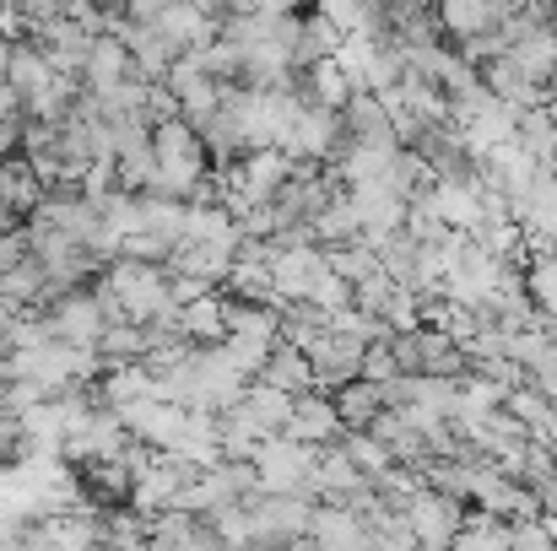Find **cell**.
<instances>
[{"instance_id": "6da1fadb", "label": "cell", "mask_w": 557, "mask_h": 551, "mask_svg": "<svg viewBox=\"0 0 557 551\" xmlns=\"http://www.w3.org/2000/svg\"><path fill=\"white\" fill-rule=\"evenodd\" d=\"M314 460H320V449H309V443H293V438H265V443L249 454L260 492H298V498H309ZM309 503H314V498H309Z\"/></svg>"}, {"instance_id": "7a4b0ae2", "label": "cell", "mask_w": 557, "mask_h": 551, "mask_svg": "<svg viewBox=\"0 0 557 551\" xmlns=\"http://www.w3.org/2000/svg\"><path fill=\"white\" fill-rule=\"evenodd\" d=\"M314 509H320V503H309V498H298V492H255V498H249L255 547L276 551V547H287L293 536H309Z\"/></svg>"}, {"instance_id": "3957f363", "label": "cell", "mask_w": 557, "mask_h": 551, "mask_svg": "<svg viewBox=\"0 0 557 551\" xmlns=\"http://www.w3.org/2000/svg\"><path fill=\"white\" fill-rule=\"evenodd\" d=\"M363 347L369 341H358V336H347V330H325L304 358H309V373H314V389L320 395H336L342 384H352L358 373H363Z\"/></svg>"}, {"instance_id": "277c9868", "label": "cell", "mask_w": 557, "mask_h": 551, "mask_svg": "<svg viewBox=\"0 0 557 551\" xmlns=\"http://www.w3.org/2000/svg\"><path fill=\"white\" fill-rule=\"evenodd\" d=\"M406 530L417 547H449L460 536V519H466V503L460 498H444V492H422L417 503L400 509Z\"/></svg>"}, {"instance_id": "5b68a950", "label": "cell", "mask_w": 557, "mask_h": 551, "mask_svg": "<svg viewBox=\"0 0 557 551\" xmlns=\"http://www.w3.org/2000/svg\"><path fill=\"white\" fill-rule=\"evenodd\" d=\"M147 551H227V547L211 530V519L185 514V509H163V514L147 519Z\"/></svg>"}, {"instance_id": "8992f818", "label": "cell", "mask_w": 557, "mask_h": 551, "mask_svg": "<svg viewBox=\"0 0 557 551\" xmlns=\"http://www.w3.org/2000/svg\"><path fill=\"white\" fill-rule=\"evenodd\" d=\"M282 438L309 443V449H331V443L342 438V416H336L331 395H320V389L293 395V416H287V433H282Z\"/></svg>"}, {"instance_id": "52a82bcc", "label": "cell", "mask_w": 557, "mask_h": 551, "mask_svg": "<svg viewBox=\"0 0 557 551\" xmlns=\"http://www.w3.org/2000/svg\"><path fill=\"white\" fill-rule=\"evenodd\" d=\"M309 536H314L320 551H373L369 525H363L352 509H342V503H320L314 519H309Z\"/></svg>"}, {"instance_id": "ba28073f", "label": "cell", "mask_w": 557, "mask_h": 551, "mask_svg": "<svg viewBox=\"0 0 557 551\" xmlns=\"http://www.w3.org/2000/svg\"><path fill=\"white\" fill-rule=\"evenodd\" d=\"M82 76H87L92 98L125 87V82H131V54H125V43H120V38H92V54H87Z\"/></svg>"}, {"instance_id": "9c48e42d", "label": "cell", "mask_w": 557, "mask_h": 551, "mask_svg": "<svg viewBox=\"0 0 557 551\" xmlns=\"http://www.w3.org/2000/svg\"><path fill=\"white\" fill-rule=\"evenodd\" d=\"M255 378H260V384H271V389H282V395H304V389H314L309 358H304L298 347H287V341H276V347H271V358L260 363Z\"/></svg>"}, {"instance_id": "30bf717a", "label": "cell", "mask_w": 557, "mask_h": 551, "mask_svg": "<svg viewBox=\"0 0 557 551\" xmlns=\"http://www.w3.org/2000/svg\"><path fill=\"white\" fill-rule=\"evenodd\" d=\"M331 405H336V416H342V427H347V433H363L373 416L384 411V400H379V384H369V378H352V384H342V389L331 395Z\"/></svg>"}, {"instance_id": "8fae6325", "label": "cell", "mask_w": 557, "mask_h": 551, "mask_svg": "<svg viewBox=\"0 0 557 551\" xmlns=\"http://www.w3.org/2000/svg\"><path fill=\"white\" fill-rule=\"evenodd\" d=\"M449 547H455V551H509V519L482 514V509H466L460 536H455Z\"/></svg>"}, {"instance_id": "7c38bea8", "label": "cell", "mask_w": 557, "mask_h": 551, "mask_svg": "<svg viewBox=\"0 0 557 551\" xmlns=\"http://www.w3.org/2000/svg\"><path fill=\"white\" fill-rule=\"evenodd\" d=\"M525 298L547 314V325L557 320V254H542L536 265H531V276H525Z\"/></svg>"}, {"instance_id": "4fadbf2b", "label": "cell", "mask_w": 557, "mask_h": 551, "mask_svg": "<svg viewBox=\"0 0 557 551\" xmlns=\"http://www.w3.org/2000/svg\"><path fill=\"white\" fill-rule=\"evenodd\" d=\"M5 65H11V43L0 38V82H5Z\"/></svg>"}, {"instance_id": "5bb4252c", "label": "cell", "mask_w": 557, "mask_h": 551, "mask_svg": "<svg viewBox=\"0 0 557 551\" xmlns=\"http://www.w3.org/2000/svg\"><path fill=\"white\" fill-rule=\"evenodd\" d=\"M5 358H11V347H5V336H0V363H5Z\"/></svg>"}, {"instance_id": "9a60e30c", "label": "cell", "mask_w": 557, "mask_h": 551, "mask_svg": "<svg viewBox=\"0 0 557 551\" xmlns=\"http://www.w3.org/2000/svg\"><path fill=\"white\" fill-rule=\"evenodd\" d=\"M227 551H265V547H227Z\"/></svg>"}, {"instance_id": "2e32d148", "label": "cell", "mask_w": 557, "mask_h": 551, "mask_svg": "<svg viewBox=\"0 0 557 551\" xmlns=\"http://www.w3.org/2000/svg\"><path fill=\"white\" fill-rule=\"evenodd\" d=\"M553 325H557V320H553Z\"/></svg>"}]
</instances>
